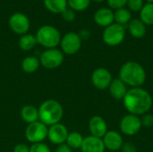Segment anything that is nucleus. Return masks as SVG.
<instances>
[{
	"instance_id": "31",
	"label": "nucleus",
	"mask_w": 153,
	"mask_h": 152,
	"mask_svg": "<svg viewBox=\"0 0 153 152\" xmlns=\"http://www.w3.org/2000/svg\"><path fill=\"white\" fill-rule=\"evenodd\" d=\"M140 117H141V122H142L143 126H144V127L153 126V115L147 113Z\"/></svg>"
},
{
	"instance_id": "24",
	"label": "nucleus",
	"mask_w": 153,
	"mask_h": 152,
	"mask_svg": "<svg viewBox=\"0 0 153 152\" xmlns=\"http://www.w3.org/2000/svg\"><path fill=\"white\" fill-rule=\"evenodd\" d=\"M140 20L146 26L153 25V4H144L140 11Z\"/></svg>"
},
{
	"instance_id": "34",
	"label": "nucleus",
	"mask_w": 153,
	"mask_h": 152,
	"mask_svg": "<svg viewBox=\"0 0 153 152\" xmlns=\"http://www.w3.org/2000/svg\"><path fill=\"white\" fill-rule=\"evenodd\" d=\"M78 35H79L80 39H82V40H87V39L91 37V32H90V30H87V29H82V30H81L78 32Z\"/></svg>"
},
{
	"instance_id": "28",
	"label": "nucleus",
	"mask_w": 153,
	"mask_h": 152,
	"mask_svg": "<svg viewBox=\"0 0 153 152\" xmlns=\"http://www.w3.org/2000/svg\"><path fill=\"white\" fill-rule=\"evenodd\" d=\"M128 0H107L108 5L111 10H118L126 7Z\"/></svg>"
},
{
	"instance_id": "2",
	"label": "nucleus",
	"mask_w": 153,
	"mask_h": 152,
	"mask_svg": "<svg viewBox=\"0 0 153 152\" xmlns=\"http://www.w3.org/2000/svg\"><path fill=\"white\" fill-rule=\"evenodd\" d=\"M118 78L127 87L138 88L144 84L147 74L141 64L134 61H128L120 67Z\"/></svg>"
},
{
	"instance_id": "30",
	"label": "nucleus",
	"mask_w": 153,
	"mask_h": 152,
	"mask_svg": "<svg viewBox=\"0 0 153 152\" xmlns=\"http://www.w3.org/2000/svg\"><path fill=\"white\" fill-rule=\"evenodd\" d=\"M61 15H62V18L65 21V22H73V21H74V19H75V12L74 11V10H72L71 8H69V7H67L62 13H61Z\"/></svg>"
},
{
	"instance_id": "36",
	"label": "nucleus",
	"mask_w": 153,
	"mask_h": 152,
	"mask_svg": "<svg viewBox=\"0 0 153 152\" xmlns=\"http://www.w3.org/2000/svg\"><path fill=\"white\" fill-rule=\"evenodd\" d=\"M92 1L97 2V3H102V2H104V1H106V0H92Z\"/></svg>"
},
{
	"instance_id": "35",
	"label": "nucleus",
	"mask_w": 153,
	"mask_h": 152,
	"mask_svg": "<svg viewBox=\"0 0 153 152\" xmlns=\"http://www.w3.org/2000/svg\"><path fill=\"white\" fill-rule=\"evenodd\" d=\"M55 152H73L72 149L66 144V143H63L60 145H57V148L56 149Z\"/></svg>"
},
{
	"instance_id": "20",
	"label": "nucleus",
	"mask_w": 153,
	"mask_h": 152,
	"mask_svg": "<svg viewBox=\"0 0 153 152\" xmlns=\"http://www.w3.org/2000/svg\"><path fill=\"white\" fill-rule=\"evenodd\" d=\"M114 19L116 23L126 28L127 24L132 20V12L126 7L116 10L114 12Z\"/></svg>"
},
{
	"instance_id": "27",
	"label": "nucleus",
	"mask_w": 153,
	"mask_h": 152,
	"mask_svg": "<svg viewBox=\"0 0 153 152\" xmlns=\"http://www.w3.org/2000/svg\"><path fill=\"white\" fill-rule=\"evenodd\" d=\"M126 5L131 12H140L144 5V2L143 0H128Z\"/></svg>"
},
{
	"instance_id": "21",
	"label": "nucleus",
	"mask_w": 153,
	"mask_h": 152,
	"mask_svg": "<svg viewBox=\"0 0 153 152\" xmlns=\"http://www.w3.org/2000/svg\"><path fill=\"white\" fill-rule=\"evenodd\" d=\"M45 7L53 13H62L67 7V0H44Z\"/></svg>"
},
{
	"instance_id": "1",
	"label": "nucleus",
	"mask_w": 153,
	"mask_h": 152,
	"mask_svg": "<svg viewBox=\"0 0 153 152\" xmlns=\"http://www.w3.org/2000/svg\"><path fill=\"white\" fill-rule=\"evenodd\" d=\"M122 100L127 112L138 116L149 113L153 105L152 95L142 87L129 89Z\"/></svg>"
},
{
	"instance_id": "10",
	"label": "nucleus",
	"mask_w": 153,
	"mask_h": 152,
	"mask_svg": "<svg viewBox=\"0 0 153 152\" xmlns=\"http://www.w3.org/2000/svg\"><path fill=\"white\" fill-rule=\"evenodd\" d=\"M8 24L12 31L21 36L26 34L30 27L29 18L22 13H13L8 20Z\"/></svg>"
},
{
	"instance_id": "7",
	"label": "nucleus",
	"mask_w": 153,
	"mask_h": 152,
	"mask_svg": "<svg viewBox=\"0 0 153 152\" xmlns=\"http://www.w3.org/2000/svg\"><path fill=\"white\" fill-rule=\"evenodd\" d=\"M48 128L47 125L40 121H37L28 125L25 130V137L26 140L32 144L39 143L48 138Z\"/></svg>"
},
{
	"instance_id": "33",
	"label": "nucleus",
	"mask_w": 153,
	"mask_h": 152,
	"mask_svg": "<svg viewBox=\"0 0 153 152\" xmlns=\"http://www.w3.org/2000/svg\"><path fill=\"white\" fill-rule=\"evenodd\" d=\"M13 152H30V148L24 143H18L14 146Z\"/></svg>"
},
{
	"instance_id": "15",
	"label": "nucleus",
	"mask_w": 153,
	"mask_h": 152,
	"mask_svg": "<svg viewBox=\"0 0 153 152\" xmlns=\"http://www.w3.org/2000/svg\"><path fill=\"white\" fill-rule=\"evenodd\" d=\"M93 20L97 25L106 28L115 22L114 12L110 8H107V7L100 8L94 13Z\"/></svg>"
},
{
	"instance_id": "37",
	"label": "nucleus",
	"mask_w": 153,
	"mask_h": 152,
	"mask_svg": "<svg viewBox=\"0 0 153 152\" xmlns=\"http://www.w3.org/2000/svg\"><path fill=\"white\" fill-rule=\"evenodd\" d=\"M146 2L149 4H153V0H146Z\"/></svg>"
},
{
	"instance_id": "29",
	"label": "nucleus",
	"mask_w": 153,
	"mask_h": 152,
	"mask_svg": "<svg viewBox=\"0 0 153 152\" xmlns=\"http://www.w3.org/2000/svg\"><path fill=\"white\" fill-rule=\"evenodd\" d=\"M30 152H51L49 147L43 143V142H39V143H33L30 147Z\"/></svg>"
},
{
	"instance_id": "8",
	"label": "nucleus",
	"mask_w": 153,
	"mask_h": 152,
	"mask_svg": "<svg viewBox=\"0 0 153 152\" xmlns=\"http://www.w3.org/2000/svg\"><path fill=\"white\" fill-rule=\"evenodd\" d=\"M141 117L135 115L128 114L125 116L119 124V128L122 133L127 136H134L137 134L142 129Z\"/></svg>"
},
{
	"instance_id": "17",
	"label": "nucleus",
	"mask_w": 153,
	"mask_h": 152,
	"mask_svg": "<svg viewBox=\"0 0 153 152\" xmlns=\"http://www.w3.org/2000/svg\"><path fill=\"white\" fill-rule=\"evenodd\" d=\"M126 27L130 35L135 39H143L147 33V26L140 19H132Z\"/></svg>"
},
{
	"instance_id": "6",
	"label": "nucleus",
	"mask_w": 153,
	"mask_h": 152,
	"mask_svg": "<svg viewBox=\"0 0 153 152\" xmlns=\"http://www.w3.org/2000/svg\"><path fill=\"white\" fill-rule=\"evenodd\" d=\"M65 60L64 53L57 48H48L43 51L39 56L40 65L47 69L59 67Z\"/></svg>"
},
{
	"instance_id": "9",
	"label": "nucleus",
	"mask_w": 153,
	"mask_h": 152,
	"mask_svg": "<svg viewBox=\"0 0 153 152\" xmlns=\"http://www.w3.org/2000/svg\"><path fill=\"white\" fill-rule=\"evenodd\" d=\"M61 51L65 55H74L76 54L82 47V39H80L78 33L68 32L60 41Z\"/></svg>"
},
{
	"instance_id": "5",
	"label": "nucleus",
	"mask_w": 153,
	"mask_h": 152,
	"mask_svg": "<svg viewBox=\"0 0 153 152\" xmlns=\"http://www.w3.org/2000/svg\"><path fill=\"white\" fill-rule=\"evenodd\" d=\"M126 38V28L116 22L106 27L102 32V39L104 43L109 47H117L120 45Z\"/></svg>"
},
{
	"instance_id": "18",
	"label": "nucleus",
	"mask_w": 153,
	"mask_h": 152,
	"mask_svg": "<svg viewBox=\"0 0 153 152\" xmlns=\"http://www.w3.org/2000/svg\"><path fill=\"white\" fill-rule=\"evenodd\" d=\"M108 90L112 98L116 99H123L128 89L125 82H123L119 78H116L111 82L108 87Z\"/></svg>"
},
{
	"instance_id": "12",
	"label": "nucleus",
	"mask_w": 153,
	"mask_h": 152,
	"mask_svg": "<svg viewBox=\"0 0 153 152\" xmlns=\"http://www.w3.org/2000/svg\"><path fill=\"white\" fill-rule=\"evenodd\" d=\"M68 133H69L67 131V128L64 125L58 123L49 126L48 132V138L53 144L60 145L65 143Z\"/></svg>"
},
{
	"instance_id": "11",
	"label": "nucleus",
	"mask_w": 153,
	"mask_h": 152,
	"mask_svg": "<svg viewBox=\"0 0 153 152\" xmlns=\"http://www.w3.org/2000/svg\"><path fill=\"white\" fill-rule=\"evenodd\" d=\"M112 81L113 77L111 73L104 67L95 69L91 74V82L93 86L100 90L108 89Z\"/></svg>"
},
{
	"instance_id": "14",
	"label": "nucleus",
	"mask_w": 153,
	"mask_h": 152,
	"mask_svg": "<svg viewBox=\"0 0 153 152\" xmlns=\"http://www.w3.org/2000/svg\"><path fill=\"white\" fill-rule=\"evenodd\" d=\"M89 131L91 135L102 139L108 131L105 119L100 116H93L89 121Z\"/></svg>"
},
{
	"instance_id": "19",
	"label": "nucleus",
	"mask_w": 153,
	"mask_h": 152,
	"mask_svg": "<svg viewBox=\"0 0 153 152\" xmlns=\"http://www.w3.org/2000/svg\"><path fill=\"white\" fill-rule=\"evenodd\" d=\"M22 119L29 124L39 121V109L32 105H26L21 110Z\"/></svg>"
},
{
	"instance_id": "3",
	"label": "nucleus",
	"mask_w": 153,
	"mask_h": 152,
	"mask_svg": "<svg viewBox=\"0 0 153 152\" xmlns=\"http://www.w3.org/2000/svg\"><path fill=\"white\" fill-rule=\"evenodd\" d=\"M63 107L57 100L48 99L39 108V120L47 126L58 124L63 118Z\"/></svg>"
},
{
	"instance_id": "23",
	"label": "nucleus",
	"mask_w": 153,
	"mask_h": 152,
	"mask_svg": "<svg viewBox=\"0 0 153 152\" xmlns=\"http://www.w3.org/2000/svg\"><path fill=\"white\" fill-rule=\"evenodd\" d=\"M36 37L32 34H24L22 35L19 39V47L23 51H30L37 44Z\"/></svg>"
},
{
	"instance_id": "26",
	"label": "nucleus",
	"mask_w": 153,
	"mask_h": 152,
	"mask_svg": "<svg viewBox=\"0 0 153 152\" xmlns=\"http://www.w3.org/2000/svg\"><path fill=\"white\" fill-rule=\"evenodd\" d=\"M91 4V0H67V5L74 12H82L86 10Z\"/></svg>"
},
{
	"instance_id": "16",
	"label": "nucleus",
	"mask_w": 153,
	"mask_h": 152,
	"mask_svg": "<svg viewBox=\"0 0 153 152\" xmlns=\"http://www.w3.org/2000/svg\"><path fill=\"white\" fill-rule=\"evenodd\" d=\"M105 150L102 139L92 135L85 137L81 147L82 152H104Z\"/></svg>"
},
{
	"instance_id": "4",
	"label": "nucleus",
	"mask_w": 153,
	"mask_h": 152,
	"mask_svg": "<svg viewBox=\"0 0 153 152\" xmlns=\"http://www.w3.org/2000/svg\"><path fill=\"white\" fill-rule=\"evenodd\" d=\"M37 42L44 47L56 48L60 44L61 35L59 30L52 25L41 26L36 33Z\"/></svg>"
},
{
	"instance_id": "22",
	"label": "nucleus",
	"mask_w": 153,
	"mask_h": 152,
	"mask_svg": "<svg viewBox=\"0 0 153 152\" xmlns=\"http://www.w3.org/2000/svg\"><path fill=\"white\" fill-rule=\"evenodd\" d=\"M40 65L39 59L33 56H26L22 62V69L27 73H35Z\"/></svg>"
},
{
	"instance_id": "25",
	"label": "nucleus",
	"mask_w": 153,
	"mask_h": 152,
	"mask_svg": "<svg viewBox=\"0 0 153 152\" xmlns=\"http://www.w3.org/2000/svg\"><path fill=\"white\" fill-rule=\"evenodd\" d=\"M83 139H84V137L81 133H79L77 132H72V133H68L65 143L72 150L73 149H75V150L76 149H81Z\"/></svg>"
},
{
	"instance_id": "32",
	"label": "nucleus",
	"mask_w": 153,
	"mask_h": 152,
	"mask_svg": "<svg viewBox=\"0 0 153 152\" xmlns=\"http://www.w3.org/2000/svg\"><path fill=\"white\" fill-rule=\"evenodd\" d=\"M121 151L122 152H137V148L134 142H124V144L121 147Z\"/></svg>"
},
{
	"instance_id": "13",
	"label": "nucleus",
	"mask_w": 153,
	"mask_h": 152,
	"mask_svg": "<svg viewBox=\"0 0 153 152\" xmlns=\"http://www.w3.org/2000/svg\"><path fill=\"white\" fill-rule=\"evenodd\" d=\"M102 141L105 149L113 152L121 150V147L125 142L122 135L118 132L114 130L108 131L107 133L102 138Z\"/></svg>"
}]
</instances>
